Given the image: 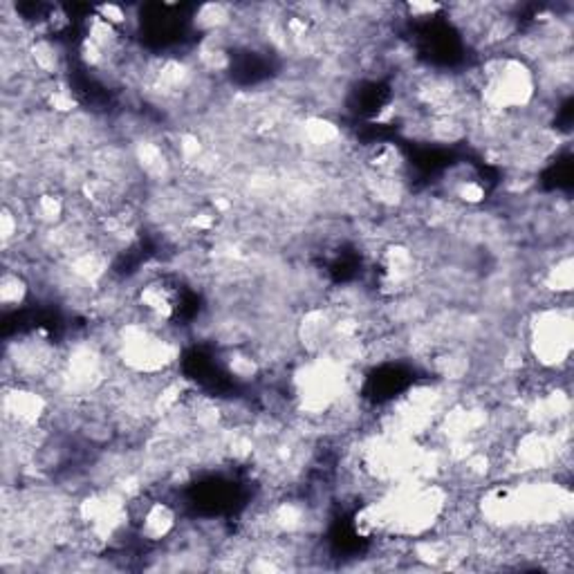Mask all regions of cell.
<instances>
[{
	"mask_svg": "<svg viewBox=\"0 0 574 574\" xmlns=\"http://www.w3.org/2000/svg\"><path fill=\"white\" fill-rule=\"evenodd\" d=\"M29 276L23 271L5 270L0 280V303L5 310H19L29 296Z\"/></svg>",
	"mask_w": 574,
	"mask_h": 574,
	"instance_id": "1",
	"label": "cell"
}]
</instances>
